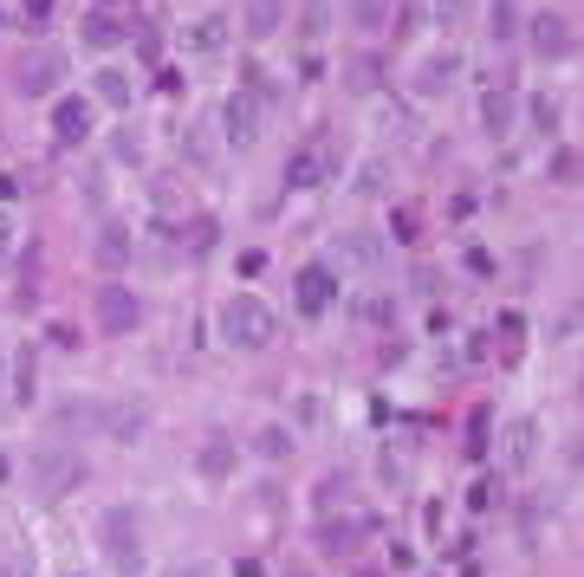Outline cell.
I'll return each mask as SVG.
<instances>
[{
	"label": "cell",
	"instance_id": "6da1fadb",
	"mask_svg": "<svg viewBox=\"0 0 584 577\" xmlns=\"http://www.w3.org/2000/svg\"><path fill=\"white\" fill-rule=\"evenodd\" d=\"M98 552L111 558L117 577H144V512H137L131 500H117V506L98 512Z\"/></svg>",
	"mask_w": 584,
	"mask_h": 577
},
{
	"label": "cell",
	"instance_id": "7a4b0ae2",
	"mask_svg": "<svg viewBox=\"0 0 584 577\" xmlns=\"http://www.w3.org/2000/svg\"><path fill=\"white\" fill-rule=\"evenodd\" d=\"M221 338H227L234 351H267V344L280 338V318H273V305H267L260 292H234V298L221 305Z\"/></svg>",
	"mask_w": 584,
	"mask_h": 577
},
{
	"label": "cell",
	"instance_id": "3957f363",
	"mask_svg": "<svg viewBox=\"0 0 584 577\" xmlns=\"http://www.w3.org/2000/svg\"><path fill=\"white\" fill-rule=\"evenodd\" d=\"M85 480H91V461H85L78 448H66V441H53V448H40V454H33V494H40L46 506L72 500Z\"/></svg>",
	"mask_w": 584,
	"mask_h": 577
},
{
	"label": "cell",
	"instance_id": "277c9868",
	"mask_svg": "<svg viewBox=\"0 0 584 577\" xmlns=\"http://www.w3.org/2000/svg\"><path fill=\"white\" fill-rule=\"evenodd\" d=\"M72 72V59L59 53V46H26L20 53V66H13V91L20 98H46V91H59Z\"/></svg>",
	"mask_w": 584,
	"mask_h": 577
},
{
	"label": "cell",
	"instance_id": "5b68a950",
	"mask_svg": "<svg viewBox=\"0 0 584 577\" xmlns=\"http://www.w3.org/2000/svg\"><path fill=\"white\" fill-rule=\"evenodd\" d=\"M91 312H98V331L104 338H131L144 325V298L131 286H117V280H104V286L91 292Z\"/></svg>",
	"mask_w": 584,
	"mask_h": 577
},
{
	"label": "cell",
	"instance_id": "8992f818",
	"mask_svg": "<svg viewBox=\"0 0 584 577\" xmlns=\"http://www.w3.org/2000/svg\"><path fill=\"white\" fill-rule=\"evenodd\" d=\"M221 144L227 149H254L260 144V91H227V104H221Z\"/></svg>",
	"mask_w": 584,
	"mask_h": 577
},
{
	"label": "cell",
	"instance_id": "52a82bcc",
	"mask_svg": "<svg viewBox=\"0 0 584 577\" xmlns=\"http://www.w3.org/2000/svg\"><path fill=\"white\" fill-rule=\"evenodd\" d=\"M332 169H338V149L325 144V137H312V144H299L287 156V189H292V195L325 189V182H332Z\"/></svg>",
	"mask_w": 584,
	"mask_h": 577
},
{
	"label": "cell",
	"instance_id": "ba28073f",
	"mask_svg": "<svg viewBox=\"0 0 584 577\" xmlns=\"http://www.w3.org/2000/svg\"><path fill=\"white\" fill-rule=\"evenodd\" d=\"M292 305H299V318H325V312L338 305V273H332L325 260L299 267V273H292Z\"/></svg>",
	"mask_w": 584,
	"mask_h": 577
},
{
	"label": "cell",
	"instance_id": "9c48e42d",
	"mask_svg": "<svg viewBox=\"0 0 584 577\" xmlns=\"http://www.w3.org/2000/svg\"><path fill=\"white\" fill-rule=\"evenodd\" d=\"M98 434H111L117 448L144 441V434H149V403H144V396H117V403H104V422H98Z\"/></svg>",
	"mask_w": 584,
	"mask_h": 577
},
{
	"label": "cell",
	"instance_id": "30bf717a",
	"mask_svg": "<svg viewBox=\"0 0 584 577\" xmlns=\"http://www.w3.org/2000/svg\"><path fill=\"white\" fill-rule=\"evenodd\" d=\"M532 53L552 59V66H559V59H579V26H572L565 13H539V20H532Z\"/></svg>",
	"mask_w": 584,
	"mask_h": 577
},
{
	"label": "cell",
	"instance_id": "8fae6325",
	"mask_svg": "<svg viewBox=\"0 0 584 577\" xmlns=\"http://www.w3.org/2000/svg\"><path fill=\"white\" fill-rule=\"evenodd\" d=\"M98 422H104V403L98 396H66V403L46 409V429L53 434H98Z\"/></svg>",
	"mask_w": 584,
	"mask_h": 577
},
{
	"label": "cell",
	"instance_id": "7c38bea8",
	"mask_svg": "<svg viewBox=\"0 0 584 577\" xmlns=\"http://www.w3.org/2000/svg\"><path fill=\"white\" fill-rule=\"evenodd\" d=\"M131 253H137L131 227H124V220H104V227H98V240H91V260H98L104 273H124V267H131Z\"/></svg>",
	"mask_w": 584,
	"mask_h": 577
},
{
	"label": "cell",
	"instance_id": "4fadbf2b",
	"mask_svg": "<svg viewBox=\"0 0 584 577\" xmlns=\"http://www.w3.org/2000/svg\"><path fill=\"white\" fill-rule=\"evenodd\" d=\"M409 84H416L423 98H441V91H454V84H461V53H454V46H448V53H429V59L416 66V78H409Z\"/></svg>",
	"mask_w": 584,
	"mask_h": 577
},
{
	"label": "cell",
	"instance_id": "5bb4252c",
	"mask_svg": "<svg viewBox=\"0 0 584 577\" xmlns=\"http://www.w3.org/2000/svg\"><path fill=\"white\" fill-rule=\"evenodd\" d=\"M364 532H370L364 519H318V532H312V545H318L325 558H351Z\"/></svg>",
	"mask_w": 584,
	"mask_h": 577
},
{
	"label": "cell",
	"instance_id": "9a60e30c",
	"mask_svg": "<svg viewBox=\"0 0 584 577\" xmlns=\"http://www.w3.org/2000/svg\"><path fill=\"white\" fill-rule=\"evenodd\" d=\"M53 137L66 149L91 137V98H59V104H53Z\"/></svg>",
	"mask_w": 584,
	"mask_h": 577
},
{
	"label": "cell",
	"instance_id": "2e32d148",
	"mask_svg": "<svg viewBox=\"0 0 584 577\" xmlns=\"http://www.w3.org/2000/svg\"><path fill=\"white\" fill-rule=\"evenodd\" d=\"M234 467H240V448H234L227 434H209V441L195 448V474H202V480H227Z\"/></svg>",
	"mask_w": 584,
	"mask_h": 577
},
{
	"label": "cell",
	"instance_id": "e0dca14e",
	"mask_svg": "<svg viewBox=\"0 0 584 577\" xmlns=\"http://www.w3.org/2000/svg\"><path fill=\"white\" fill-rule=\"evenodd\" d=\"M481 131L487 137H513V91L507 84H487L481 91Z\"/></svg>",
	"mask_w": 584,
	"mask_h": 577
},
{
	"label": "cell",
	"instance_id": "ac0fdd59",
	"mask_svg": "<svg viewBox=\"0 0 584 577\" xmlns=\"http://www.w3.org/2000/svg\"><path fill=\"white\" fill-rule=\"evenodd\" d=\"M13 403L20 409L40 403V344H20V358H13Z\"/></svg>",
	"mask_w": 584,
	"mask_h": 577
},
{
	"label": "cell",
	"instance_id": "d6986e66",
	"mask_svg": "<svg viewBox=\"0 0 584 577\" xmlns=\"http://www.w3.org/2000/svg\"><path fill=\"white\" fill-rule=\"evenodd\" d=\"M78 33H85V46H91V53H111V46H117V39H124V20H117V13H111V7H91V13H85V26H78Z\"/></svg>",
	"mask_w": 584,
	"mask_h": 577
},
{
	"label": "cell",
	"instance_id": "ffe728a7",
	"mask_svg": "<svg viewBox=\"0 0 584 577\" xmlns=\"http://www.w3.org/2000/svg\"><path fill=\"white\" fill-rule=\"evenodd\" d=\"M280 20H287V0H247V7H240V26H247L254 39H273Z\"/></svg>",
	"mask_w": 584,
	"mask_h": 577
},
{
	"label": "cell",
	"instance_id": "44dd1931",
	"mask_svg": "<svg viewBox=\"0 0 584 577\" xmlns=\"http://www.w3.org/2000/svg\"><path fill=\"white\" fill-rule=\"evenodd\" d=\"M182 39H189V53H202V59H209V53H221V46H227V13H202Z\"/></svg>",
	"mask_w": 584,
	"mask_h": 577
},
{
	"label": "cell",
	"instance_id": "7402d4cb",
	"mask_svg": "<svg viewBox=\"0 0 584 577\" xmlns=\"http://www.w3.org/2000/svg\"><path fill=\"white\" fill-rule=\"evenodd\" d=\"M91 84H98V104H111V111H131V98H137L131 72H117V66H104V72L91 78Z\"/></svg>",
	"mask_w": 584,
	"mask_h": 577
},
{
	"label": "cell",
	"instance_id": "603a6c76",
	"mask_svg": "<svg viewBox=\"0 0 584 577\" xmlns=\"http://www.w3.org/2000/svg\"><path fill=\"white\" fill-rule=\"evenodd\" d=\"M345 84H351V91H383V59H377V53H351Z\"/></svg>",
	"mask_w": 584,
	"mask_h": 577
},
{
	"label": "cell",
	"instance_id": "cb8c5ba5",
	"mask_svg": "<svg viewBox=\"0 0 584 577\" xmlns=\"http://www.w3.org/2000/svg\"><path fill=\"white\" fill-rule=\"evenodd\" d=\"M532 448H539V422H532V416H519V422L507 429V461H513V467H526V461H532Z\"/></svg>",
	"mask_w": 584,
	"mask_h": 577
},
{
	"label": "cell",
	"instance_id": "d4e9b609",
	"mask_svg": "<svg viewBox=\"0 0 584 577\" xmlns=\"http://www.w3.org/2000/svg\"><path fill=\"white\" fill-rule=\"evenodd\" d=\"M254 454H260V461H287L292 454V429H280V422L254 429Z\"/></svg>",
	"mask_w": 584,
	"mask_h": 577
},
{
	"label": "cell",
	"instance_id": "484cf974",
	"mask_svg": "<svg viewBox=\"0 0 584 577\" xmlns=\"http://www.w3.org/2000/svg\"><path fill=\"white\" fill-rule=\"evenodd\" d=\"M215 240H221V220L215 215H195L189 227H182V247H189V253H215Z\"/></svg>",
	"mask_w": 584,
	"mask_h": 577
},
{
	"label": "cell",
	"instance_id": "4316f807",
	"mask_svg": "<svg viewBox=\"0 0 584 577\" xmlns=\"http://www.w3.org/2000/svg\"><path fill=\"white\" fill-rule=\"evenodd\" d=\"M351 26L358 33H383L390 26V0H351Z\"/></svg>",
	"mask_w": 584,
	"mask_h": 577
},
{
	"label": "cell",
	"instance_id": "83f0119b",
	"mask_svg": "<svg viewBox=\"0 0 584 577\" xmlns=\"http://www.w3.org/2000/svg\"><path fill=\"white\" fill-rule=\"evenodd\" d=\"M487 26H494V39L507 46L513 33H519V7H513V0H487Z\"/></svg>",
	"mask_w": 584,
	"mask_h": 577
},
{
	"label": "cell",
	"instance_id": "f1b7e54d",
	"mask_svg": "<svg viewBox=\"0 0 584 577\" xmlns=\"http://www.w3.org/2000/svg\"><path fill=\"white\" fill-rule=\"evenodd\" d=\"M494 331H501V338H507V358H519V351H526V312H501V318H494Z\"/></svg>",
	"mask_w": 584,
	"mask_h": 577
},
{
	"label": "cell",
	"instance_id": "f546056e",
	"mask_svg": "<svg viewBox=\"0 0 584 577\" xmlns=\"http://www.w3.org/2000/svg\"><path fill=\"white\" fill-rule=\"evenodd\" d=\"M487 429H494V416H487V409H474V416H468V448H461L468 461H487Z\"/></svg>",
	"mask_w": 584,
	"mask_h": 577
},
{
	"label": "cell",
	"instance_id": "4dcf8cb0",
	"mask_svg": "<svg viewBox=\"0 0 584 577\" xmlns=\"http://www.w3.org/2000/svg\"><path fill=\"white\" fill-rule=\"evenodd\" d=\"M325 26H332V7H325V0H305V7H299V33H305V39H325Z\"/></svg>",
	"mask_w": 584,
	"mask_h": 577
},
{
	"label": "cell",
	"instance_id": "1f68e13d",
	"mask_svg": "<svg viewBox=\"0 0 584 577\" xmlns=\"http://www.w3.org/2000/svg\"><path fill=\"white\" fill-rule=\"evenodd\" d=\"M345 494H351V474H325V480H318V494H312V506H318V512H332Z\"/></svg>",
	"mask_w": 584,
	"mask_h": 577
},
{
	"label": "cell",
	"instance_id": "d6a6232c",
	"mask_svg": "<svg viewBox=\"0 0 584 577\" xmlns=\"http://www.w3.org/2000/svg\"><path fill=\"white\" fill-rule=\"evenodd\" d=\"M429 13H436L441 33H461V20H468V0H429Z\"/></svg>",
	"mask_w": 584,
	"mask_h": 577
},
{
	"label": "cell",
	"instance_id": "836d02e7",
	"mask_svg": "<svg viewBox=\"0 0 584 577\" xmlns=\"http://www.w3.org/2000/svg\"><path fill=\"white\" fill-rule=\"evenodd\" d=\"M358 195H390V162H364L358 169Z\"/></svg>",
	"mask_w": 584,
	"mask_h": 577
},
{
	"label": "cell",
	"instance_id": "e575fe53",
	"mask_svg": "<svg viewBox=\"0 0 584 577\" xmlns=\"http://www.w3.org/2000/svg\"><path fill=\"white\" fill-rule=\"evenodd\" d=\"M338 247H345V260H358V267H370V260L383 253V247H377V234H345Z\"/></svg>",
	"mask_w": 584,
	"mask_h": 577
},
{
	"label": "cell",
	"instance_id": "d590c367",
	"mask_svg": "<svg viewBox=\"0 0 584 577\" xmlns=\"http://www.w3.org/2000/svg\"><path fill=\"white\" fill-rule=\"evenodd\" d=\"M526 111H532V124H539V137H559V111H552V98H532Z\"/></svg>",
	"mask_w": 584,
	"mask_h": 577
},
{
	"label": "cell",
	"instance_id": "8d00e7d4",
	"mask_svg": "<svg viewBox=\"0 0 584 577\" xmlns=\"http://www.w3.org/2000/svg\"><path fill=\"white\" fill-rule=\"evenodd\" d=\"M46 344H53V351H78V325H66V318L46 325Z\"/></svg>",
	"mask_w": 584,
	"mask_h": 577
},
{
	"label": "cell",
	"instance_id": "74e56055",
	"mask_svg": "<svg viewBox=\"0 0 584 577\" xmlns=\"http://www.w3.org/2000/svg\"><path fill=\"white\" fill-rule=\"evenodd\" d=\"M552 176H559V182H579V149H572V144L552 156Z\"/></svg>",
	"mask_w": 584,
	"mask_h": 577
},
{
	"label": "cell",
	"instance_id": "f35d334b",
	"mask_svg": "<svg viewBox=\"0 0 584 577\" xmlns=\"http://www.w3.org/2000/svg\"><path fill=\"white\" fill-rule=\"evenodd\" d=\"M137 53H144V66L162 59V33H156V26H137Z\"/></svg>",
	"mask_w": 584,
	"mask_h": 577
},
{
	"label": "cell",
	"instance_id": "ab89813d",
	"mask_svg": "<svg viewBox=\"0 0 584 577\" xmlns=\"http://www.w3.org/2000/svg\"><path fill=\"white\" fill-rule=\"evenodd\" d=\"M494 494H501V487H494V480H481V487L468 494V506H474V512H487V506H494Z\"/></svg>",
	"mask_w": 584,
	"mask_h": 577
},
{
	"label": "cell",
	"instance_id": "60d3db41",
	"mask_svg": "<svg viewBox=\"0 0 584 577\" xmlns=\"http://www.w3.org/2000/svg\"><path fill=\"white\" fill-rule=\"evenodd\" d=\"M240 273H247V280H260V273H267V253H260V247H254V253H240Z\"/></svg>",
	"mask_w": 584,
	"mask_h": 577
},
{
	"label": "cell",
	"instance_id": "b9f144b4",
	"mask_svg": "<svg viewBox=\"0 0 584 577\" xmlns=\"http://www.w3.org/2000/svg\"><path fill=\"white\" fill-rule=\"evenodd\" d=\"M13 240H20V234H13V215H7V208H0V260H7V253H13Z\"/></svg>",
	"mask_w": 584,
	"mask_h": 577
},
{
	"label": "cell",
	"instance_id": "7bdbcfd3",
	"mask_svg": "<svg viewBox=\"0 0 584 577\" xmlns=\"http://www.w3.org/2000/svg\"><path fill=\"white\" fill-rule=\"evenodd\" d=\"M26 20H33V26H46V20H53V0H26Z\"/></svg>",
	"mask_w": 584,
	"mask_h": 577
},
{
	"label": "cell",
	"instance_id": "ee69618b",
	"mask_svg": "<svg viewBox=\"0 0 584 577\" xmlns=\"http://www.w3.org/2000/svg\"><path fill=\"white\" fill-rule=\"evenodd\" d=\"M234 577H267V565L260 558H234Z\"/></svg>",
	"mask_w": 584,
	"mask_h": 577
},
{
	"label": "cell",
	"instance_id": "f6af8a7d",
	"mask_svg": "<svg viewBox=\"0 0 584 577\" xmlns=\"http://www.w3.org/2000/svg\"><path fill=\"white\" fill-rule=\"evenodd\" d=\"M0 577H33V572H26V558H7V565H0Z\"/></svg>",
	"mask_w": 584,
	"mask_h": 577
},
{
	"label": "cell",
	"instance_id": "bcb514c9",
	"mask_svg": "<svg viewBox=\"0 0 584 577\" xmlns=\"http://www.w3.org/2000/svg\"><path fill=\"white\" fill-rule=\"evenodd\" d=\"M169 577H202V572H195V565H182V572H169Z\"/></svg>",
	"mask_w": 584,
	"mask_h": 577
},
{
	"label": "cell",
	"instance_id": "7dc6e473",
	"mask_svg": "<svg viewBox=\"0 0 584 577\" xmlns=\"http://www.w3.org/2000/svg\"><path fill=\"white\" fill-rule=\"evenodd\" d=\"M7 474H13V467H7V454H0V480H7Z\"/></svg>",
	"mask_w": 584,
	"mask_h": 577
},
{
	"label": "cell",
	"instance_id": "c3c4849f",
	"mask_svg": "<svg viewBox=\"0 0 584 577\" xmlns=\"http://www.w3.org/2000/svg\"><path fill=\"white\" fill-rule=\"evenodd\" d=\"M287 577H312V572H287Z\"/></svg>",
	"mask_w": 584,
	"mask_h": 577
}]
</instances>
